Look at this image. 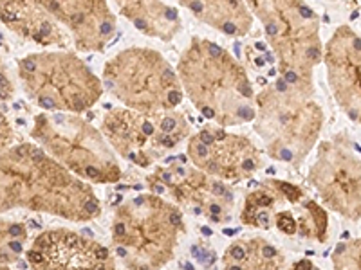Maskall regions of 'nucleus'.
Wrapping results in <instances>:
<instances>
[{"instance_id": "nucleus-7", "label": "nucleus", "mask_w": 361, "mask_h": 270, "mask_svg": "<svg viewBox=\"0 0 361 270\" xmlns=\"http://www.w3.org/2000/svg\"><path fill=\"white\" fill-rule=\"evenodd\" d=\"M103 89L141 114L172 112L185 98L177 70L159 51L128 47L103 67Z\"/></svg>"}, {"instance_id": "nucleus-6", "label": "nucleus", "mask_w": 361, "mask_h": 270, "mask_svg": "<svg viewBox=\"0 0 361 270\" xmlns=\"http://www.w3.org/2000/svg\"><path fill=\"white\" fill-rule=\"evenodd\" d=\"M33 139L73 175L87 184H116L123 172L102 130L76 114H38Z\"/></svg>"}, {"instance_id": "nucleus-8", "label": "nucleus", "mask_w": 361, "mask_h": 270, "mask_svg": "<svg viewBox=\"0 0 361 270\" xmlns=\"http://www.w3.org/2000/svg\"><path fill=\"white\" fill-rule=\"evenodd\" d=\"M260 20L280 76L288 82L314 83V69L324 62L320 17L304 2H250Z\"/></svg>"}, {"instance_id": "nucleus-18", "label": "nucleus", "mask_w": 361, "mask_h": 270, "mask_svg": "<svg viewBox=\"0 0 361 270\" xmlns=\"http://www.w3.org/2000/svg\"><path fill=\"white\" fill-rule=\"evenodd\" d=\"M118 11L134 25L141 34L161 41H172L183 29L180 13L166 2H123Z\"/></svg>"}, {"instance_id": "nucleus-16", "label": "nucleus", "mask_w": 361, "mask_h": 270, "mask_svg": "<svg viewBox=\"0 0 361 270\" xmlns=\"http://www.w3.org/2000/svg\"><path fill=\"white\" fill-rule=\"evenodd\" d=\"M45 8L53 13L63 27L67 29L69 37L73 38L74 47L80 53H102L116 34L114 11L107 2H47L44 0Z\"/></svg>"}, {"instance_id": "nucleus-13", "label": "nucleus", "mask_w": 361, "mask_h": 270, "mask_svg": "<svg viewBox=\"0 0 361 270\" xmlns=\"http://www.w3.org/2000/svg\"><path fill=\"white\" fill-rule=\"evenodd\" d=\"M186 155L195 168L222 182H243L264 168L262 152L247 135L212 124L190 135Z\"/></svg>"}, {"instance_id": "nucleus-1", "label": "nucleus", "mask_w": 361, "mask_h": 270, "mask_svg": "<svg viewBox=\"0 0 361 270\" xmlns=\"http://www.w3.org/2000/svg\"><path fill=\"white\" fill-rule=\"evenodd\" d=\"M27 209L63 220L90 221L102 214L92 186L83 182L37 144L0 152V213Z\"/></svg>"}, {"instance_id": "nucleus-2", "label": "nucleus", "mask_w": 361, "mask_h": 270, "mask_svg": "<svg viewBox=\"0 0 361 270\" xmlns=\"http://www.w3.org/2000/svg\"><path fill=\"white\" fill-rule=\"evenodd\" d=\"M186 98L217 127L231 128L255 121L253 83L246 69L222 45L193 37L177 63Z\"/></svg>"}, {"instance_id": "nucleus-23", "label": "nucleus", "mask_w": 361, "mask_h": 270, "mask_svg": "<svg viewBox=\"0 0 361 270\" xmlns=\"http://www.w3.org/2000/svg\"><path fill=\"white\" fill-rule=\"evenodd\" d=\"M13 94H15V83H13L8 65L0 58V101H9Z\"/></svg>"}, {"instance_id": "nucleus-26", "label": "nucleus", "mask_w": 361, "mask_h": 270, "mask_svg": "<svg viewBox=\"0 0 361 270\" xmlns=\"http://www.w3.org/2000/svg\"><path fill=\"white\" fill-rule=\"evenodd\" d=\"M0 270H11V269H9L8 265H2V263H0Z\"/></svg>"}, {"instance_id": "nucleus-11", "label": "nucleus", "mask_w": 361, "mask_h": 270, "mask_svg": "<svg viewBox=\"0 0 361 270\" xmlns=\"http://www.w3.org/2000/svg\"><path fill=\"white\" fill-rule=\"evenodd\" d=\"M152 195H166L180 211L204 217L214 224L231 220L235 197L226 182L185 162L156 166L147 179Z\"/></svg>"}, {"instance_id": "nucleus-15", "label": "nucleus", "mask_w": 361, "mask_h": 270, "mask_svg": "<svg viewBox=\"0 0 361 270\" xmlns=\"http://www.w3.org/2000/svg\"><path fill=\"white\" fill-rule=\"evenodd\" d=\"M329 89L340 110L361 124V37L350 25H340L324 45Z\"/></svg>"}, {"instance_id": "nucleus-24", "label": "nucleus", "mask_w": 361, "mask_h": 270, "mask_svg": "<svg viewBox=\"0 0 361 270\" xmlns=\"http://www.w3.org/2000/svg\"><path fill=\"white\" fill-rule=\"evenodd\" d=\"M13 141H15V131H13L8 117L0 112V152H4L8 148H11Z\"/></svg>"}, {"instance_id": "nucleus-10", "label": "nucleus", "mask_w": 361, "mask_h": 270, "mask_svg": "<svg viewBox=\"0 0 361 270\" xmlns=\"http://www.w3.org/2000/svg\"><path fill=\"white\" fill-rule=\"evenodd\" d=\"M192 127L180 112L141 114L130 108H112L102 121V134L116 155L150 168L156 160L177 150L190 137Z\"/></svg>"}, {"instance_id": "nucleus-5", "label": "nucleus", "mask_w": 361, "mask_h": 270, "mask_svg": "<svg viewBox=\"0 0 361 270\" xmlns=\"http://www.w3.org/2000/svg\"><path fill=\"white\" fill-rule=\"evenodd\" d=\"M18 78L37 107L56 114L90 110L103 94V83L78 54L40 51L18 60Z\"/></svg>"}, {"instance_id": "nucleus-17", "label": "nucleus", "mask_w": 361, "mask_h": 270, "mask_svg": "<svg viewBox=\"0 0 361 270\" xmlns=\"http://www.w3.org/2000/svg\"><path fill=\"white\" fill-rule=\"evenodd\" d=\"M0 20L4 22L13 33L24 40L35 41L42 47H60L67 51L69 33L53 13L42 2H0Z\"/></svg>"}, {"instance_id": "nucleus-12", "label": "nucleus", "mask_w": 361, "mask_h": 270, "mask_svg": "<svg viewBox=\"0 0 361 270\" xmlns=\"http://www.w3.org/2000/svg\"><path fill=\"white\" fill-rule=\"evenodd\" d=\"M307 182L329 211L361 220V157L349 139L334 137L318 146Z\"/></svg>"}, {"instance_id": "nucleus-3", "label": "nucleus", "mask_w": 361, "mask_h": 270, "mask_svg": "<svg viewBox=\"0 0 361 270\" xmlns=\"http://www.w3.org/2000/svg\"><path fill=\"white\" fill-rule=\"evenodd\" d=\"M324 124L314 83L288 82L279 76L255 94L253 130L273 160L300 168L320 139Z\"/></svg>"}, {"instance_id": "nucleus-4", "label": "nucleus", "mask_w": 361, "mask_h": 270, "mask_svg": "<svg viewBox=\"0 0 361 270\" xmlns=\"http://www.w3.org/2000/svg\"><path fill=\"white\" fill-rule=\"evenodd\" d=\"M112 247L127 270H161L172 262L186 233L183 211L152 193L118 205L112 218Z\"/></svg>"}, {"instance_id": "nucleus-22", "label": "nucleus", "mask_w": 361, "mask_h": 270, "mask_svg": "<svg viewBox=\"0 0 361 270\" xmlns=\"http://www.w3.org/2000/svg\"><path fill=\"white\" fill-rule=\"evenodd\" d=\"M331 262L334 270H361V236L338 243Z\"/></svg>"}, {"instance_id": "nucleus-9", "label": "nucleus", "mask_w": 361, "mask_h": 270, "mask_svg": "<svg viewBox=\"0 0 361 270\" xmlns=\"http://www.w3.org/2000/svg\"><path fill=\"white\" fill-rule=\"evenodd\" d=\"M240 224L260 231H279L283 236L327 243L329 214L305 189L288 180L259 182L244 198Z\"/></svg>"}, {"instance_id": "nucleus-21", "label": "nucleus", "mask_w": 361, "mask_h": 270, "mask_svg": "<svg viewBox=\"0 0 361 270\" xmlns=\"http://www.w3.org/2000/svg\"><path fill=\"white\" fill-rule=\"evenodd\" d=\"M27 242V229L20 221H11L0 218V263L18 262Z\"/></svg>"}, {"instance_id": "nucleus-19", "label": "nucleus", "mask_w": 361, "mask_h": 270, "mask_svg": "<svg viewBox=\"0 0 361 270\" xmlns=\"http://www.w3.org/2000/svg\"><path fill=\"white\" fill-rule=\"evenodd\" d=\"M180 6L188 9L193 17L209 27L217 29L226 37H246L253 27V13L246 2L235 0H214V2H193L185 0Z\"/></svg>"}, {"instance_id": "nucleus-20", "label": "nucleus", "mask_w": 361, "mask_h": 270, "mask_svg": "<svg viewBox=\"0 0 361 270\" xmlns=\"http://www.w3.org/2000/svg\"><path fill=\"white\" fill-rule=\"evenodd\" d=\"M286 256L262 236L238 238L222 256V270H282Z\"/></svg>"}, {"instance_id": "nucleus-25", "label": "nucleus", "mask_w": 361, "mask_h": 270, "mask_svg": "<svg viewBox=\"0 0 361 270\" xmlns=\"http://www.w3.org/2000/svg\"><path fill=\"white\" fill-rule=\"evenodd\" d=\"M289 270H322V269L320 266H316L312 262H309V259H300V262L293 263V266Z\"/></svg>"}, {"instance_id": "nucleus-14", "label": "nucleus", "mask_w": 361, "mask_h": 270, "mask_svg": "<svg viewBox=\"0 0 361 270\" xmlns=\"http://www.w3.org/2000/svg\"><path fill=\"white\" fill-rule=\"evenodd\" d=\"M25 258L31 270H118L107 247L71 229L40 233Z\"/></svg>"}]
</instances>
